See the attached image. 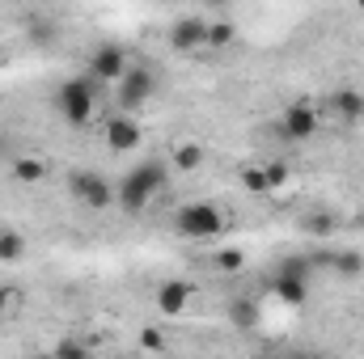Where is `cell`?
<instances>
[{"instance_id": "1", "label": "cell", "mask_w": 364, "mask_h": 359, "mask_svg": "<svg viewBox=\"0 0 364 359\" xmlns=\"http://www.w3.org/2000/svg\"><path fill=\"white\" fill-rule=\"evenodd\" d=\"M166 182H170V165H166L161 157H149V161H140L136 170L123 174V182L114 186V203H119L127 216H140V211L166 190Z\"/></svg>"}, {"instance_id": "2", "label": "cell", "mask_w": 364, "mask_h": 359, "mask_svg": "<svg viewBox=\"0 0 364 359\" xmlns=\"http://www.w3.org/2000/svg\"><path fill=\"white\" fill-rule=\"evenodd\" d=\"M97 93L102 89H97L93 77H73V81H64V85L55 89V106H60V114H64L68 127H90Z\"/></svg>"}, {"instance_id": "3", "label": "cell", "mask_w": 364, "mask_h": 359, "mask_svg": "<svg viewBox=\"0 0 364 359\" xmlns=\"http://www.w3.org/2000/svg\"><path fill=\"white\" fill-rule=\"evenodd\" d=\"M174 228L186 241H212L225 233V211L216 203H182L174 216Z\"/></svg>"}, {"instance_id": "4", "label": "cell", "mask_w": 364, "mask_h": 359, "mask_svg": "<svg viewBox=\"0 0 364 359\" xmlns=\"http://www.w3.org/2000/svg\"><path fill=\"white\" fill-rule=\"evenodd\" d=\"M318 127H322V110H318L314 101H292V106H284V114L275 118V136L288 140V144L314 140Z\"/></svg>"}, {"instance_id": "5", "label": "cell", "mask_w": 364, "mask_h": 359, "mask_svg": "<svg viewBox=\"0 0 364 359\" xmlns=\"http://www.w3.org/2000/svg\"><path fill=\"white\" fill-rule=\"evenodd\" d=\"M68 190H73V199H77L81 207H93V211L114 207V186L102 178V174H93V170H77V174L68 178Z\"/></svg>"}, {"instance_id": "6", "label": "cell", "mask_w": 364, "mask_h": 359, "mask_svg": "<svg viewBox=\"0 0 364 359\" xmlns=\"http://www.w3.org/2000/svg\"><path fill=\"white\" fill-rule=\"evenodd\" d=\"M157 93V77L149 72V68H127L119 81H114V97H119V106L132 114V110H140V106H149V97Z\"/></svg>"}, {"instance_id": "7", "label": "cell", "mask_w": 364, "mask_h": 359, "mask_svg": "<svg viewBox=\"0 0 364 359\" xmlns=\"http://www.w3.org/2000/svg\"><path fill=\"white\" fill-rule=\"evenodd\" d=\"M123 72H127V55H123V47L106 43V47H97V51L90 55V77L97 81V85H114Z\"/></svg>"}, {"instance_id": "8", "label": "cell", "mask_w": 364, "mask_h": 359, "mask_svg": "<svg viewBox=\"0 0 364 359\" xmlns=\"http://www.w3.org/2000/svg\"><path fill=\"white\" fill-rule=\"evenodd\" d=\"M191 296H195V283H191V279H166V283L157 287L153 304H157L161 317H182L186 304H191Z\"/></svg>"}, {"instance_id": "9", "label": "cell", "mask_w": 364, "mask_h": 359, "mask_svg": "<svg viewBox=\"0 0 364 359\" xmlns=\"http://www.w3.org/2000/svg\"><path fill=\"white\" fill-rule=\"evenodd\" d=\"M106 144L110 153H136L140 148V123L123 110V114H110L106 118Z\"/></svg>"}, {"instance_id": "10", "label": "cell", "mask_w": 364, "mask_h": 359, "mask_svg": "<svg viewBox=\"0 0 364 359\" xmlns=\"http://www.w3.org/2000/svg\"><path fill=\"white\" fill-rule=\"evenodd\" d=\"M170 47L182 51V55L208 47V21H203V17H178V21L170 26Z\"/></svg>"}, {"instance_id": "11", "label": "cell", "mask_w": 364, "mask_h": 359, "mask_svg": "<svg viewBox=\"0 0 364 359\" xmlns=\"http://www.w3.org/2000/svg\"><path fill=\"white\" fill-rule=\"evenodd\" d=\"M326 114H331L339 127H356L364 118V97L356 89H335L326 97Z\"/></svg>"}, {"instance_id": "12", "label": "cell", "mask_w": 364, "mask_h": 359, "mask_svg": "<svg viewBox=\"0 0 364 359\" xmlns=\"http://www.w3.org/2000/svg\"><path fill=\"white\" fill-rule=\"evenodd\" d=\"M9 174H13V182H21V186H38V182H47V161L43 157H13V165H9Z\"/></svg>"}, {"instance_id": "13", "label": "cell", "mask_w": 364, "mask_h": 359, "mask_svg": "<svg viewBox=\"0 0 364 359\" xmlns=\"http://www.w3.org/2000/svg\"><path fill=\"white\" fill-rule=\"evenodd\" d=\"M275 296H279L284 304H292V309L305 304V275H284V270H279V275H275Z\"/></svg>"}, {"instance_id": "14", "label": "cell", "mask_w": 364, "mask_h": 359, "mask_svg": "<svg viewBox=\"0 0 364 359\" xmlns=\"http://www.w3.org/2000/svg\"><path fill=\"white\" fill-rule=\"evenodd\" d=\"M170 161H174V170L191 174V170H199V165H203V148H199V144H191V140H182V144H174Z\"/></svg>"}, {"instance_id": "15", "label": "cell", "mask_w": 364, "mask_h": 359, "mask_svg": "<svg viewBox=\"0 0 364 359\" xmlns=\"http://www.w3.org/2000/svg\"><path fill=\"white\" fill-rule=\"evenodd\" d=\"M26 258V237L21 233H13V228H0V263H21Z\"/></svg>"}, {"instance_id": "16", "label": "cell", "mask_w": 364, "mask_h": 359, "mask_svg": "<svg viewBox=\"0 0 364 359\" xmlns=\"http://www.w3.org/2000/svg\"><path fill=\"white\" fill-rule=\"evenodd\" d=\"M233 38H237L233 21H225V17L208 21V47H212V51H225V47H233Z\"/></svg>"}, {"instance_id": "17", "label": "cell", "mask_w": 364, "mask_h": 359, "mask_svg": "<svg viewBox=\"0 0 364 359\" xmlns=\"http://www.w3.org/2000/svg\"><path fill=\"white\" fill-rule=\"evenodd\" d=\"M242 186H246L250 194H259V199L275 194L272 182H267V170H263V165H246V170H242Z\"/></svg>"}, {"instance_id": "18", "label": "cell", "mask_w": 364, "mask_h": 359, "mask_svg": "<svg viewBox=\"0 0 364 359\" xmlns=\"http://www.w3.org/2000/svg\"><path fill=\"white\" fill-rule=\"evenodd\" d=\"M326 267L335 270V275H343V279H352V275H360L364 270V254H356V250H348V254H331Z\"/></svg>"}, {"instance_id": "19", "label": "cell", "mask_w": 364, "mask_h": 359, "mask_svg": "<svg viewBox=\"0 0 364 359\" xmlns=\"http://www.w3.org/2000/svg\"><path fill=\"white\" fill-rule=\"evenodd\" d=\"M212 267L220 270V275H237V270L246 267V254H242V250H233V245H225V250H216V254H212Z\"/></svg>"}, {"instance_id": "20", "label": "cell", "mask_w": 364, "mask_h": 359, "mask_svg": "<svg viewBox=\"0 0 364 359\" xmlns=\"http://www.w3.org/2000/svg\"><path fill=\"white\" fill-rule=\"evenodd\" d=\"M229 321H233L237 330H250V326L259 321V309H255L250 300H233V304H229Z\"/></svg>"}, {"instance_id": "21", "label": "cell", "mask_w": 364, "mask_h": 359, "mask_svg": "<svg viewBox=\"0 0 364 359\" xmlns=\"http://www.w3.org/2000/svg\"><path fill=\"white\" fill-rule=\"evenodd\" d=\"M301 228L314 233V237H331V233H335V220H331L326 211H309V216L301 220Z\"/></svg>"}, {"instance_id": "22", "label": "cell", "mask_w": 364, "mask_h": 359, "mask_svg": "<svg viewBox=\"0 0 364 359\" xmlns=\"http://www.w3.org/2000/svg\"><path fill=\"white\" fill-rule=\"evenodd\" d=\"M17 304H21V292H17V287H9V283H0V317H13V313H17Z\"/></svg>"}, {"instance_id": "23", "label": "cell", "mask_w": 364, "mask_h": 359, "mask_svg": "<svg viewBox=\"0 0 364 359\" xmlns=\"http://www.w3.org/2000/svg\"><path fill=\"white\" fill-rule=\"evenodd\" d=\"M263 170H267V182H272V190H279V186H288V178H292L284 161H272V165H263Z\"/></svg>"}, {"instance_id": "24", "label": "cell", "mask_w": 364, "mask_h": 359, "mask_svg": "<svg viewBox=\"0 0 364 359\" xmlns=\"http://www.w3.org/2000/svg\"><path fill=\"white\" fill-rule=\"evenodd\" d=\"M140 347H144V351H166V338H161V330H153V326H149V330L140 334Z\"/></svg>"}, {"instance_id": "25", "label": "cell", "mask_w": 364, "mask_h": 359, "mask_svg": "<svg viewBox=\"0 0 364 359\" xmlns=\"http://www.w3.org/2000/svg\"><path fill=\"white\" fill-rule=\"evenodd\" d=\"M85 351H90V347H85L81 338H68V343H60V347H55V355H85Z\"/></svg>"}, {"instance_id": "26", "label": "cell", "mask_w": 364, "mask_h": 359, "mask_svg": "<svg viewBox=\"0 0 364 359\" xmlns=\"http://www.w3.org/2000/svg\"><path fill=\"white\" fill-rule=\"evenodd\" d=\"M279 270H284V275H305V270H309V263H305V258H288Z\"/></svg>"}, {"instance_id": "27", "label": "cell", "mask_w": 364, "mask_h": 359, "mask_svg": "<svg viewBox=\"0 0 364 359\" xmlns=\"http://www.w3.org/2000/svg\"><path fill=\"white\" fill-rule=\"evenodd\" d=\"M161 4H170V0H161Z\"/></svg>"}]
</instances>
